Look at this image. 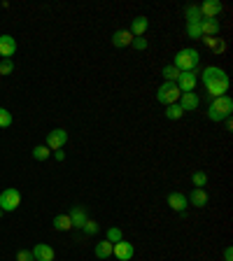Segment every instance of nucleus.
<instances>
[{
	"instance_id": "4",
	"label": "nucleus",
	"mask_w": 233,
	"mask_h": 261,
	"mask_svg": "<svg viewBox=\"0 0 233 261\" xmlns=\"http://www.w3.org/2000/svg\"><path fill=\"white\" fill-rule=\"evenodd\" d=\"M180 96H182V91L178 89V84H175V82H163V84L159 86V91H156V100H159L161 105L178 103Z\"/></svg>"
},
{
	"instance_id": "28",
	"label": "nucleus",
	"mask_w": 233,
	"mask_h": 261,
	"mask_svg": "<svg viewBox=\"0 0 233 261\" xmlns=\"http://www.w3.org/2000/svg\"><path fill=\"white\" fill-rule=\"evenodd\" d=\"M12 112L10 110H5V108H0V128H10L12 126Z\"/></svg>"
},
{
	"instance_id": "18",
	"label": "nucleus",
	"mask_w": 233,
	"mask_h": 261,
	"mask_svg": "<svg viewBox=\"0 0 233 261\" xmlns=\"http://www.w3.org/2000/svg\"><path fill=\"white\" fill-rule=\"evenodd\" d=\"M187 200H189V205H194V207H205L208 205V194H205V189H194Z\"/></svg>"
},
{
	"instance_id": "1",
	"label": "nucleus",
	"mask_w": 233,
	"mask_h": 261,
	"mask_svg": "<svg viewBox=\"0 0 233 261\" xmlns=\"http://www.w3.org/2000/svg\"><path fill=\"white\" fill-rule=\"evenodd\" d=\"M233 115V98L231 96H219L212 100V105L208 108V117L212 122H226Z\"/></svg>"
},
{
	"instance_id": "13",
	"label": "nucleus",
	"mask_w": 233,
	"mask_h": 261,
	"mask_svg": "<svg viewBox=\"0 0 233 261\" xmlns=\"http://www.w3.org/2000/svg\"><path fill=\"white\" fill-rule=\"evenodd\" d=\"M31 252H33V259L35 261H54V249L47 243H37Z\"/></svg>"
},
{
	"instance_id": "10",
	"label": "nucleus",
	"mask_w": 233,
	"mask_h": 261,
	"mask_svg": "<svg viewBox=\"0 0 233 261\" xmlns=\"http://www.w3.org/2000/svg\"><path fill=\"white\" fill-rule=\"evenodd\" d=\"M168 205H170V210H175V213H184V210L189 207V200H187V196H184L182 191H172V194H168Z\"/></svg>"
},
{
	"instance_id": "12",
	"label": "nucleus",
	"mask_w": 233,
	"mask_h": 261,
	"mask_svg": "<svg viewBox=\"0 0 233 261\" xmlns=\"http://www.w3.org/2000/svg\"><path fill=\"white\" fill-rule=\"evenodd\" d=\"M201 35H205V37H215V35H219V19H201Z\"/></svg>"
},
{
	"instance_id": "9",
	"label": "nucleus",
	"mask_w": 233,
	"mask_h": 261,
	"mask_svg": "<svg viewBox=\"0 0 233 261\" xmlns=\"http://www.w3.org/2000/svg\"><path fill=\"white\" fill-rule=\"evenodd\" d=\"M198 10H201V17L203 19H217L221 14V3L219 0H205V3H201L198 5Z\"/></svg>"
},
{
	"instance_id": "21",
	"label": "nucleus",
	"mask_w": 233,
	"mask_h": 261,
	"mask_svg": "<svg viewBox=\"0 0 233 261\" xmlns=\"http://www.w3.org/2000/svg\"><path fill=\"white\" fill-rule=\"evenodd\" d=\"M93 254L98 256V259H110V256H112V243H107V240H103V243H96Z\"/></svg>"
},
{
	"instance_id": "31",
	"label": "nucleus",
	"mask_w": 233,
	"mask_h": 261,
	"mask_svg": "<svg viewBox=\"0 0 233 261\" xmlns=\"http://www.w3.org/2000/svg\"><path fill=\"white\" fill-rule=\"evenodd\" d=\"M131 47H135L138 51H145V49L149 47V42H147V37L142 35V37H133V42H131Z\"/></svg>"
},
{
	"instance_id": "34",
	"label": "nucleus",
	"mask_w": 233,
	"mask_h": 261,
	"mask_svg": "<svg viewBox=\"0 0 233 261\" xmlns=\"http://www.w3.org/2000/svg\"><path fill=\"white\" fill-rule=\"evenodd\" d=\"M54 156H56V161H63V159H66V152H63V149H56Z\"/></svg>"
},
{
	"instance_id": "19",
	"label": "nucleus",
	"mask_w": 233,
	"mask_h": 261,
	"mask_svg": "<svg viewBox=\"0 0 233 261\" xmlns=\"http://www.w3.org/2000/svg\"><path fill=\"white\" fill-rule=\"evenodd\" d=\"M51 226H54L56 231H70L73 229V222H70L68 215H56V217L51 219Z\"/></svg>"
},
{
	"instance_id": "17",
	"label": "nucleus",
	"mask_w": 233,
	"mask_h": 261,
	"mask_svg": "<svg viewBox=\"0 0 233 261\" xmlns=\"http://www.w3.org/2000/svg\"><path fill=\"white\" fill-rule=\"evenodd\" d=\"M68 217H70V222H73V229H82V226L86 224V219H89L82 205H75L73 210H70V215H68Z\"/></svg>"
},
{
	"instance_id": "30",
	"label": "nucleus",
	"mask_w": 233,
	"mask_h": 261,
	"mask_svg": "<svg viewBox=\"0 0 233 261\" xmlns=\"http://www.w3.org/2000/svg\"><path fill=\"white\" fill-rule=\"evenodd\" d=\"M198 24H201V21H198ZM198 24H187V35L191 37V40H201V26Z\"/></svg>"
},
{
	"instance_id": "2",
	"label": "nucleus",
	"mask_w": 233,
	"mask_h": 261,
	"mask_svg": "<svg viewBox=\"0 0 233 261\" xmlns=\"http://www.w3.org/2000/svg\"><path fill=\"white\" fill-rule=\"evenodd\" d=\"M198 63H201V54H198L194 47H184L175 54V61L172 66L178 68L180 73H189V70H196Z\"/></svg>"
},
{
	"instance_id": "35",
	"label": "nucleus",
	"mask_w": 233,
	"mask_h": 261,
	"mask_svg": "<svg viewBox=\"0 0 233 261\" xmlns=\"http://www.w3.org/2000/svg\"><path fill=\"white\" fill-rule=\"evenodd\" d=\"M224 259H226V261H231V247H226V249H224Z\"/></svg>"
},
{
	"instance_id": "7",
	"label": "nucleus",
	"mask_w": 233,
	"mask_h": 261,
	"mask_svg": "<svg viewBox=\"0 0 233 261\" xmlns=\"http://www.w3.org/2000/svg\"><path fill=\"white\" fill-rule=\"evenodd\" d=\"M196 82H198V73L196 70H189V73H180V77H178V89L182 93H189V91H194L196 89Z\"/></svg>"
},
{
	"instance_id": "24",
	"label": "nucleus",
	"mask_w": 233,
	"mask_h": 261,
	"mask_svg": "<svg viewBox=\"0 0 233 261\" xmlns=\"http://www.w3.org/2000/svg\"><path fill=\"white\" fill-rule=\"evenodd\" d=\"M49 156H51V149H49L47 145L33 147V159H35V161H47Z\"/></svg>"
},
{
	"instance_id": "11",
	"label": "nucleus",
	"mask_w": 233,
	"mask_h": 261,
	"mask_svg": "<svg viewBox=\"0 0 233 261\" xmlns=\"http://www.w3.org/2000/svg\"><path fill=\"white\" fill-rule=\"evenodd\" d=\"M14 54H17V40L12 35H0V56L12 59Z\"/></svg>"
},
{
	"instance_id": "20",
	"label": "nucleus",
	"mask_w": 233,
	"mask_h": 261,
	"mask_svg": "<svg viewBox=\"0 0 233 261\" xmlns=\"http://www.w3.org/2000/svg\"><path fill=\"white\" fill-rule=\"evenodd\" d=\"M184 19H187V24H198V21L203 19L198 5H187L184 7Z\"/></svg>"
},
{
	"instance_id": "16",
	"label": "nucleus",
	"mask_w": 233,
	"mask_h": 261,
	"mask_svg": "<svg viewBox=\"0 0 233 261\" xmlns=\"http://www.w3.org/2000/svg\"><path fill=\"white\" fill-rule=\"evenodd\" d=\"M131 42H133V35H131L129 31H114L112 33V44L114 47H119V49H124V47H131Z\"/></svg>"
},
{
	"instance_id": "23",
	"label": "nucleus",
	"mask_w": 233,
	"mask_h": 261,
	"mask_svg": "<svg viewBox=\"0 0 233 261\" xmlns=\"http://www.w3.org/2000/svg\"><path fill=\"white\" fill-rule=\"evenodd\" d=\"M221 73H224V70H221V68H215V66H210V68H205V70H203V73H201V82H203V84H208L210 79L219 77Z\"/></svg>"
},
{
	"instance_id": "3",
	"label": "nucleus",
	"mask_w": 233,
	"mask_h": 261,
	"mask_svg": "<svg viewBox=\"0 0 233 261\" xmlns=\"http://www.w3.org/2000/svg\"><path fill=\"white\" fill-rule=\"evenodd\" d=\"M19 205H21V191L19 189L10 187L0 191V210L3 213H14Z\"/></svg>"
},
{
	"instance_id": "5",
	"label": "nucleus",
	"mask_w": 233,
	"mask_h": 261,
	"mask_svg": "<svg viewBox=\"0 0 233 261\" xmlns=\"http://www.w3.org/2000/svg\"><path fill=\"white\" fill-rule=\"evenodd\" d=\"M205 89H208V93H210L212 98L226 96V91H228V75H226V73H221L219 77L210 79L208 84H205Z\"/></svg>"
},
{
	"instance_id": "26",
	"label": "nucleus",
	"mask_w": 233,
	"mask_h": 261,
	"mask_svg": "<svg viewBox=\"0 0 233 261\" xmlns=\"http://www.w3.org/2000/svg\"><path fill=\"white\" fill-rule=\"evenodd\" d=\"M105 240H107V243H119V240H124V233H122V229H119V226H110V229H107V238H105Z\"/></svg>"
},
{
	"instance_id": "6",
	"label": "nucleus",
	"mask_w": 233,
	"mask_h": 261,
	"mask_svg": "<svg viewBox=\"0 0 233 261\" xmlns=\"http://www.w3.org/2000/svg\"><path fill=\"white\" fill-rule=\"evenodd\" d=\"M133 254H135V247H133V243H129V240H126V238L112 245V256H114V259L131 261V259H133Z\"/></svg>"
},
{
	"instance_id": "14",
	"label": "nucleus",
	"mask_w": 233,
	"mask_h": 261,
	"mask_svg": "<svg viewBox=\"0 0 233 261\" xmlns=\"http://www.w3.org/2000/svg\"><path fill=\"white\" fill-rule=\"evenodd\" d=\"M198 93H194V91H189V93H182L180 96V100H178V105L184 110V112H194V110L198 108Z\"/></svg>"
},
{
	"instance_id": "33",
	"label": "nucleus",
	"mask_w": 233,
	"mask_h": 261,
	"mask_svg": "<svg viewBox=\"0 0 233 261\" xmlns=\"http://www.w3.org/2000/svg\"><path fill=\"white\" fill-rule=\"evenodd\" d=\"M17 261H35V259H33V252H31V249H21V252L17 254Z\"/></svg>"
},
{
	"instance_id": "27",
	"label": "nucleus",
	"mask_w": 233,
	"mask_h": 261,
	"mask_svg": "<svg viewBox=\"0 0 233 261\" xmlns=\"http://www.w3.org/2000/svg\"><path fill=\"white\" fill-rule=\"evenodd\" d=\"M191 182H194V189H203L208 184V175H205L203 170H196V173L191 175Z\"/></svg>"
},
{
	"instance_id": "15",
	"label": "nucleus",
	"mask_w": 233,
	"mask_h": 261,
	"mask_svg": "<svg viewBox=\"0 0 233 261\" xmlns=\"http://www.w3.org/2000/svg\"><path fill=\"white\" fill-rule=\"evenodd\" d=\"M147 28H149V19L147 17H135L133 21H131V35L133 37H142L145 33H147Z\"/></svg>"
},
{
	"instance_id": "36",
	"label": "nucleus",
	"mask_w": 233,
	"mask_h": 261,
	"mask_svg": "<svg viewBox=\"0 0 233 261\" xmlns=\"http://www.w3.org/2000/svg\"><path fill=\"white\" fill-rule=\"evenodd\" d=\"M0 217H3V210H0Z\"/></svg>"
},
{
	"instance_id": "25",
	"label": "nucleus",
	"mask_w": 233,
	"mask_h": 261,
	"mask_svg": "<svg viewBox=\"0 0 233 261\" xmlns=\"http://www.w3.org/2000/svg\"><path fill=\"white\" fill-rule=\"evenodd\" d=\"M161 75H163V82H178L180 77V70L175 66H163V70H161Z\"/></svg>"
},
{
	"instance_id": "32",
	"label": "nucleus",
	"mask_w": 233,
	"mask_h": 261,
	"mask_svg": "<svg viewBox=\"0 0 233 261\" xmlns=\"http://www.w3.org/2000/svg\"><path fill=\"white\" fill-rule=\"evenodd\" d=\"M12 70H14L12 59H3V61H0V75H10Z\"/></svg>"
},
{
	"instance_id": "22",
	"label": "nucleus",
	"mask_w": 233,
	"mask_h": 261,
	"mask_svg": "<svg viewBox=\"0 0 233 261\" xmlns=\"http://www.w3.org/2000/svg\"><path fill=\"white\" fill-rule=\"evenodd\" d=\"M166 119H170V122H175V119H182V115H184V110L180 108L178 103H172V105H166Z\"/></svg>"
},
{
	"instance_id": "8",
	"label": "nucleus",
	"mask_w": 233,
	"mask_h": 261,
	"mask_svg": "<svg viewBox=\"0 0 233 261\" xmlns=\"http://www.w3.org/2000/svg\"><path fill=\"white\" fill-rule=\"evenodd\" d=\"M68 142V131H63V128H54V131H49L47 133V147L49 149H61L63 145Z\"/></svg>"
},
{
	"instance_id": "29",
	"label": "nucleus",
	"mask_w": 233,
	"mask_h": 261,
	"mask_svg": "<svg viewBox=\"0 0 233 261\" xmlns=\"http://www.w3.org/2000/svg\"><path fill=\"white\" fill-rule=\"evenodd\" d=\"M82 231H84L86 236H96L100 231V226H98V222H93V219H86V224L82 226Z\"/></svg>"
}]
</instances>
